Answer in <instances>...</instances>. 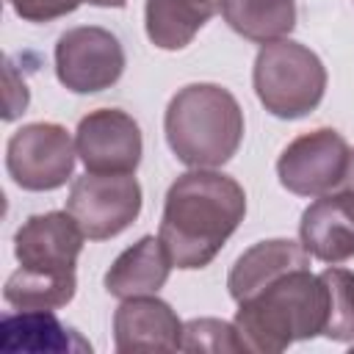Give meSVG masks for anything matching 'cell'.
Wrapping results in <instances>:
<instances>
[{
    "label": "cell",
    "instance_id": "7402d4cb",
    "mask_svg": "<svg viewBox=\"0 0 354 354\" xmlns=\"http://www.w3.org/2000/svg\"><path fill=\"white\" fill-rule=\"evenodd\" d=\"M88 6H100V8H124L127 0H83Z\"/></svg>",
    "mask_w": 354,
    "mask_h": 354
},
{
    "label": "cell",
    "instance_id": "7c38bea8",
    "mask_svg": "<svg viewBox=\"0 0 354 354\" xmlns=\"http://www.w3.org/2000/svg\"><path fill=\"white\" fill-rule=\"evenodd\" d=\"M301 246L321 263H346L354 257V199L346 191H329L301 213Z\"/></svg>",
    "mask_w": 354,
    "mask_h": 354
},
{
    "label": "cell",
    "instance_id": "9c48e42d",
    "mask_svg": "<svg viewBox=\"0 0 354 354\" xmlns=\"http://www.w3.org/2000/svg\"><path fill=\"white\" fill-rule=\"evenodd\" d=\"M348 158V141L332 127H318L296 136L282 149L277 177L296 196H324L343 183Z\"/></svg>",
    "mask_w": 354,
    "mask_h": 354
},
{
    "label": "cell",
    "instance_id": "e0dca14e",
    "mask_svg": "<svg viewBox=\"0 0 354 354\" xmlns=\"http://www.w3.org/2000/svg\"><path fill=\"white\" fill-rule=\"evenodd\" d=\"M221 17L238 36L268 44L296 28V0H221Z\"/></svg>",
    "mask_w": 354,
    "mask_h": 354
},
{
    "label": "cell",
    "instance_id": "ac0fdd59",
    "mask_svg": "<svg viewBox=\"0 0 354 354\" xmlns=\"http://www.w3.org/2000/svg\"><path fill=\"white\" fill-rule=\"evenodd\" d=\"M321 279L329 293L324 337L348 343V340H354V271L329 266L321 271Z\"/></svg>",
    "mask_w": 354,
    "mask_h": 354
},
{
    "label": "cell",
    "instance_id": "52a82bcc",
    "mask_svg": "<svg viewBox=\"0 0 354 354\" xmlns=\"http://www.w3.org/2000/svg\"><path fill=\"white\" fill-rule=\"evenodd\" d=\"M124 72L122 41L100 25H77L55 41V77L72 94L111 88Z\"/></svg>",
    "mask_w": 354,
    "mask_h": 354
},
{
    "label": "cell",
    "instance_id": "2e32d148",
    "mask_svg": "<svg viewBox=\"0 0 354 354\" xmlns=\"http://www.w3.org/2000/svg\"><path fill=\"white\" fill-rule=\"evenodd\" d=\"M221 11V0H147L144 28L158 50H183Z\"/></svg>",
    "mask_w": 354,
    "mask_h": 354
},
{
    "label": "cell",
    "instance_id": "9a60e30c",
    "mask_svg": "<svg viewBox=\"0 0 354 354\" xmlns=\"http://www.w3.org/2000/svg\"><path fill=\"white\" fill-rule=\"evenodd\" d=\"M0 348L3 351H91L72 326L61 324L53 310H19L6 313L0 321Z\"/></svg>",
    "mask_w": 354,
    "mask_h": 354
},
{
    "label": "cell",
    "instance_id": "277c9868",
    "mask_svg": "<svg viewBox=\"0 0 354 354\" xmlns=\"http://www.w3.org/2000/svg\"><path fill=\"white\" fill-rule=\"evenodd\" d=\"M169 149L191 169H216L232 160L243 141V111L218 83H188L166 105Z\"/></svg>",
    "mask_w": 354,
    "mask_h": 354
},
{
    "label": "cell",
    "instance_id": "ffe728a7",
    "mask_svg": "<svg viewBox=\"0 0 354 354\" xmlns=\"http://www.w3.org/2000/svg\"><path fill=\"white\" fill-rule=\"evenodd\" d=\"M14 14L25 22H53L72 14L83 0H6Z\"/></svg>",
    "mask_w": 354,
    "mask_h": 354
},
{
    "label": "cell",
    "instance_id": "8fae6325",
    "mask_svg": "<svg viewBox=\"0 0 354 354\" xmlns=\"http://www.w3.org/2000/svg\"><path fill=\"white\" fill-rule=\"evenodd\" d=\"M183 343V321L169 301L149 296L122 299L113 313V346L119 354L133 351H177Z\"/></svg>",
    "mask_w": 354,
    "mask_h": 354
},
{
    "label": "cell",
    "instance_id": "30bf717a",
    "mask_svg": "<svg viewBox=\"0 0 354 354\" xmlns=\"http://www.w3.org/2000/svg\"><path fill=\"white\" fill-rule=\"evenodd\" d=\"M77 158L94 174H133L144 155L138 122L119 108L88 111L75 130Z\"/></svg>",
    "mask_w": 354,
    "mask_h": 354
},
{
    "label": "cell",
    "instance_id": "4fadbf2b",
    "mask_svg": "<svg viewBox=\"0 0 354 354\" xmlns=\"http://www.w3.org/2000/svg\"><path fill=\"white\" fill-rule=\"evenodd\" d=\"M307 266H310V252L301 246V241H290V238L260 241L232 263L227 277V290L238 304L246 296L266 288L268 282H274L277 277Z\"/></svg>",
    "mask_w": 354,
    "mask_h": 354
},
{
    "label": "cell",
    "instance_id": "6da1fadb",
    "mask_svg": "<svg viewBox=\"0 0 354 354\" xmlns=\"http://www.w3.org/2000/svg\"><path fill=\"white\" fill-rule=\"evenodd\" d=\"M243 216L246 194L235 177L216 169H191L166 191L158 238L174 268H205L241 227Z\"/></svg>",
    "mask_w": 354,
    "mask_h": 354
},
{
    "label": "cell",
    "instance_id": "8992f818",
    "mask_svg": "<svg viewBox=\"0 0 354 354\" xmlns=\"http://www.w3.org/2000/svg\"><path fill=\"white\" fill-rule=\"evenodd\" d=\"M77 147L64 124L30 122L6 144L8 177L25 191H55L75 171Z\"/></svg>",
    "mask_w": 354,
    "mask_h": 354
},
{
    "label": "cell",
    "instance_id": "5bb4252c",
    "mask_svg": "<svg viewBox=\"0 0 354 354\" xmlns=\"http://www.w3.org/2000/svg\"><path fill=\"white\" fill-rule=\"evenodd\" d=\"M171 268L174 263L163 241L155 235H144L111 263V268L105 271V290L116 299L149 296L166 285Z\"/></svg>",
    "mask_w": 354,
    "mask_h": 354
},
{
    "label": "cell",
    "instance_id": "7a4b0ae2",
    "mask_svg": "<svg viewBox=\"0 0 354 354\" xmlns=\"http://www.w3.org/2000/svg\"><path fill=\"white\" fill-rule=\"evenodd\" d=\"M83 230L69 210L28 216L14 232L19 268L6 279L3 299L17 310H58L77 290V257Z\"/></svg>",
    "mask_w": 354,
    "mask_h": 354
},
{
    "label": "cell",
    "instance_id": "44dd1931",
    "mask_svg": "<svg viewBox=\"0 0 354 354\" xmlns=\"http://www.w3.org/2000/svg\"><path fill=\"white\" fill-rule=\"evenodd\" d=\"M340 191H346V194L354 199V149H351L348 169H346V177H343V183H340Z\"/></svg>",
    "mask_w": 354,
    "mask_h": 354
},
{
    "label": "cell",
    "instance_id": "5b68a950",
    "mask_svg": "<svg viewBox=\"0 0 354 354\" xmlns=\"http://www.w3.org/2000/svg\"><path fill=\"white\" fill-rule=\"evenodd\" d=\"M254 94L277 119L310 116L326 91L324 61L293 39H277L260 47L252 69Z\"/></svg>",
    "mask_w": 354,
    "mask_h": 354
},
{
    "label": "cell",
    "instance_id": "ba28073f",
    "mask_svg": "<svg viewBox=\"0 0 354 354\" xmlns=\"http://www.w3.org/2000/svg\"><path fill=\"white\" fill-rule=\"evenodd\" d=\"M66 210L88 241H108L124 232L141 213V185L133 174L86 171L69 188Z\"/></svg>",
    "mask_w": 354,
    "mask_h": 354
},
{
    "label": "cell",
    "instance_id": "3957f363",
    "mask_svg": "<svg viewBox=\"0 0 354 354\" xmlns=\"http://www.w3.org/2000/svg\"><path fill=\"white\" fill-rule=\"evenodd\" d=\"M329 293L321 274L293 268L238 301L235 329L246 351L279 354L296 340L324 335Z\"/></svg>",
    "mask_w": 354,
    "mask_h": 354
},
{
    "label": "cell",
    "instance_id": "d6986e66",
    "mask_svg": "<svg viewBox=\"0 0 354 354\" xmlns=\"http://www.w3.org/2000/svg\"><path fill=\"white\" fill-rule=\"evenodd\" d=\"M183 351H246L235 324L221 321V318H191L183 324Z\"/></svg>",
    "mask_w": 354,
    "mask_h": 354
}]
</instances>
